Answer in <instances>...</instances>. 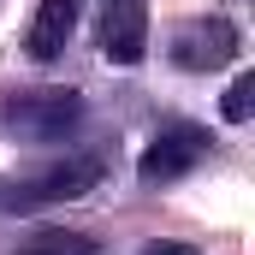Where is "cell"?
Segmentation results:
<instances>
[{
  "instance_id": "obj_7",
  "label": "cell",
  "mask_w": 255,
  "mask_h": 255,
  "mask_svg": "<svg viewBox=\"0 0 255 255\" xmlns=\"http://www.w3.org/2000/svg\"><path fill=\"white\" fill-rule=\"evenodd\" d=\"M12 255H101V244H95L89 232H54V226H42V232L18 238Z\"/></svg>"
},
{
  "instance_id": "obj_4",
  "label": "cell",
  "mask_w": 255,
  "mask_h": 255,
  "mask_svg": "<svg viewBox=\"0 0 255 255\" xmlns=\"http://www.w3.org/2000/svg\"><path fill=\"white\" fill-rule=\"evenodd\" d=\"M95 178H101V160L95 154H71V160H54V166H42L36 178H24V184H12V208H42V202H77V196L95 190Z\"/></svg>"
},
{
  "instance_id": "obj_6",
  "label": "cell",
  "mask_w": 255,
  "mask_h": 255,
  "mask_svg": "<svg viewBox=\"0 0 255 255\" xmlns=\"http://www.w3.org/2000/svg\"><path fill=\"white\" fill-rule=\"evenodd\" d=\"M71 30H77V0H42L36 6V18H30V30H24V48H30V60H60L65 42H71Z\"/></svg>"
},
{
  "instance_id": "obj_1",
  "label": "cell",
  "mask_w": 255,
  "mask_h": 255,
  "mask_svg": "<svg viewBox=\"0 0 255 255\" xmlns=\"http://www.w3.org/2000/svg\"><path fill=\"white\" fill-rule=\"evenodd\" d=\"M0 125L18 142H65L83 125V95L77 89H24L0 107Z\"/></svg>"
},
{
  "instance_id": "obj_9",
  "label": "cell",
  "mask_w": 255,
  "mask_h": 255,
  "mask_svg": "<svg viewBox=\"0 0 255 255\" xmlns=\"http://www.w3.org/2000/svg\"><path fill=\"white\" fill-rule=\"evenodd\" d=\"M142 255H202V250H190V244H148Z\"/></svg>"
},
{
  "instance_id": "obj_8",
  "label": "cell",
  "mask_w": 255,
  "mask_h": 255,
  "mask_svg": "<svg viewBox=\"0 0 255 255\" xmlns=\"http://www.w3.org/2000/svg\"><path fill=\"white\" fill-rule=\"evenodd\" d=\"M220 113H226L232 125H244V119L255 113V71H238V77H232V89H226Z\"/></svg>"
},
{
  "instance_id": "obj_5",
  "label": "cell",
  "mask_w": 255,
  "mask_h": 255,
  "mask_svg": "<svg viewBox=\"0 0 255 255\" xmlns=\"http://www.w3.org/2000/svg\"><path fill=\"white\" fill-rule=\"evenodd\" d=\"M101 54H107V65H142V54H148V0H107Z\"/></svg>"
},
{
  "instance_id": "obj_2",
  "label": "cell",
  "mask_w": 255,
  "mask_h": 255,
  "mask_svg": "<svg viewBox=\"0 0 255 255\" xmlns=\"http://www.w3.org/2000/svg\"><path fill=\"white\" fill-rule=\"evenodd\" d=\"M208 154V130L190 125V119H166V125L154 130V142L142 148V160H136V178L154 190V184H172V178H184L196 172V160Z\"/></svg>"
},
{
  "instance_id": "obj_3",
  "label": "cell",
  "mask_w": 255,
  "mask_h": 255,
  "mask_svg": "<svg viewBox=\"0 0 255 255\" xmlns=\"http://www.w3.org/2000/svg\"><path fill=\"white\" fill-rule=\"evenodd\" d=\"M244 36L232 18H184L172 30V65L178 71H220V65L238 60Z\"/></svg>"
}]
</instances>
